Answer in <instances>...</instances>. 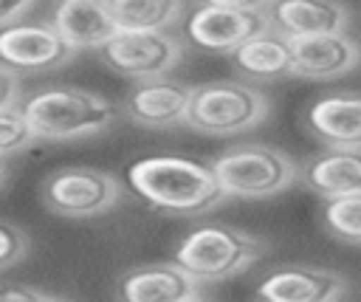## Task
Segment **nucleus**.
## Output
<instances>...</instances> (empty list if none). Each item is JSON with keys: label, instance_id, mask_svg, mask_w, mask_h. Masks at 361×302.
Here are the masks:
<instances>
[{"label": "nucleus", "instance_id": "obj_3", "mask_svg": "<svg viewBox=\"0 0 361 302\" xmlns=\"http://www.w3.org/2000/svg\"><path fill=\"white\" fill-rule=\"evenodd\" d=\"M262 254L265 240L257 234L228 223H203L183 234L172 251V262H178L197 285H203L223 282L248 271Z\"/></svg>", "mask_w": 361, "mask_h": 302}, {"label": "nucleus", "instance_id": "obj_11", "mask_svg": "<svg viewBox=\"0 0 361 302\" xmlns=\"http://www.w3.org/2000/svg\"><path fill=\"white\" fill-rule=\"evenodd\" d=\"M290 42V76L327 82L347 76L361 65V42L350 34H324L288 40Z\"/></svg>", "mask_w": 361, "mask_h": 302}, {"label": "nucleus", "instance_id": "obj_14", "mask_svg": "<svg viewBox=\"0 0 361 302\" xmlns=\"http://www.w3.org/2000/svg\"><path fill=\"white\" fill-rule=\"evenodd\" d=\"M271 28L285 40L347 34L353 11L341 3H316V0H279L268 3Z\"/></svg>", "mask_w": 361, "mask_h": 302}, {"label": "nucleus", "instance_id": "obj_7", "mask_svg": "<svg viewBox=\"0 0 361 302\" xmlns=\"http://www.w3.org/2000/svg\"><path fill=\"white\" fill-rule=\"evenodd\" d=\"M39 195L51 215L87 220L118 206L121 181L113 172L93 167H62L45 175Z\"/></svg>", "mask_w": 361, "mask_h": 302}, {"label": "nucleus", "instance_id": "obj_9", "mask_svg": "<svg viewBox=\"0 0 361 302\" xmlns=\"http://www.w3.org/2000/svg\"><path fill=\"white\" fill-rule=\"evenodd\" d=\"M76 56V51L56 34L51 23H17L0 31V65L20 73H37V71H54L68 65Z\"/></svg>", "mask_w": 361, "mask_h": 302}, {"label": "nucleus", "instance_id": "obj_22", "mask_svg": "<svg viewBox=\"0 0 361 302\" xmlns=\"http://www.w3.org/2000/svg\"><path fill=\"white\" fill-rule=\"evenodd\" d=\"M28 248H31L28 234H25L23 229H17V226L0 220V271L17 265V262L28 254Z\"/></svg>", "mask_w": 361, "mask_h": 302}, {"label": "nucleus", "instance_id": "obj_23", "mask_svg": "<svg viewBox=\"0 0 361 302\" xmlns=\"http://www.w3.org/2000/svg\"><path fill=\"white\" fill-rule=\"evenodd\" d=\"M0 302H71V299L62 294L45 291V288H34V285H11L0 291Z\"/></svg>", "mask_w": 361, "mask_h": 302}, {"label": "nucleus", "instance_id": "obj_19", "mask_svg": "<svg viewBox=\"0 0 361 302\" xmlns=\"http://www.w3.org/2000/svg\"><path fill=\"white\" fill-rule=\"evenodd\" d=\"M118 31H169L189 14L180 0H107Z\"/></svg>", "mask_w": 361, "mask_h": 302}, {"label": "nucleus", "instance_id": "obj_5", "mask_svg": "<svg viewBox=\"0 0 361 302\" xmlns=\"http://www.w3.org/2000/svg\"><path fill=\"white\" fill-rule=\"evenodd\" d=\"M271 113L268 96L240 79H217L192 85L186 127L200 135L228 138L257 130Z\"/></svg>", "mask_w": 361, "mask_h": 302}, {"label": "nucleus", "instance_id": "obj_18", "mask_svg": "<svg viewBox=\"0 0 361 302\" xmlns=\"http://www.w3.org/2000/svg\"><path fill=\"white\" fill-rule=\"evenodd\" d=\"M231 62L245 79L274 82V79L290 76V42L274 28H268L259 37L240 45L231 54Z\"/></svg>", "mask_w": 361, "mask_h": 302}, {"label": "nucleus", "instance_id": "obj_2", "mask_svg": "<svg viewBox=\"0 0 361 302\" xmlns=\"http://www.w3.org/2000/svg\"><path fill=\"white\" fill-rule=\"evenodd\" d=\"M20 110L37 141H79L113 127L118 107L87 87L54 85L20 102Z\"/></svg>", "mask_w": 361, "mask_h": 302}, {"label": "nucleus", "instance_id": "obj_6", "mask_svg": "<svg viewBox=\"0 0 361 302\" xmlns=\"http://www.w3.org/2000/svg\"><path fill=\"white\" fill-rule=\"evenodd\" d=\"M271 28L268 3L259 0H209L189 8L183 34L192 45L217 54H234L248 40Z\"/></svg>", "mask_w": 361, "mask_h": 302}, {"label": "nucleus", "instance_id": "obj_25", "mask_svg": "<svg viewBox=\"0 0 361 302\" xmlns=\"http://www.w3.org/2000/svg\"><path fill=\"white\" fill-rule=\"evenodd\" d=\"M20 107V76L0 65V110Z\"/></svg>", "mask_w": 361, "mask_h": 302}, {"label": "nucleus", "instance_id": "obj_20", "mask_svg": "<svg viewBox=\"0 0 361 302\" xmlns=\"http://www.w3.org/2000/svg\"><path fill=\"white\" fill-rule=\"evenodd\" d=\"M322 220H324V229L336 240L347 246H361V195H344V198L324 200Z\"/></svg>", "mask_w": 361, "mask_h": 302}, {"label": "nucleus", "instance_id": "obj_8", "mask_svg": "<svg viewBox=\"0 0 361 302\" xmlns=\"http://www.w3.org/2000/svg\"><path fill=\"white\" fill-rule=\"evenodd\" d=\"M99 56L118 76L147 82L166 76L180 62L183 40L172 31H118Z\"/></svg>", "mask_w": 361, "mask_h": 302}, {"label": "nucleus", "instance_id": "obj_10", "mask_svg": "<svg viewBox=\"0 0 361 302\" xmlns=\"http://www.w3.org/2000/svg\"><path fill=\"white\" fill-rule=\"evenodd\" d=\"M189 102H192V85L161 76V79L135 82L133 90L124 96L121 110L138 127L164 130V127L186 124Z\"/></svg>", "mask_w": 361, "mask_h": 302}, {"label": "nucleus", "instance_id": "obj_17", "mask_svg": "<svg viewBox=\"0 0 361 302\" xmlns=\"http://www.w3.org/2000/svg\"><path fill=\"white\" fill-rule=\"evenodd\" d=\"M302 181L324 200L361 195V150H324L313 155L302 169Z\"/></svg>", "mask_w": 361, "mask_h": 302}, {"label": "nucleus", "instance_id": "obj_12", "mask_svg": "<svg viewBox=\"0 0 361 302\" xmlns=\"http://www.w3.org/2000/svg\"><path fill=\"white\" fill-rule=\"evenodd\" d=\"M347 279L322 265H282L257 285V302H338Z\"/></svg>", "mask_w": 361, "mask_h": 302}, {"label": "nucleus", "instance_id": "obj_26", "mask_svg": "<svg viewBox=\"0 0 361 302\" xmlns=\"http://www.w3.org/2000/svg\"><path fill=\"white\" fill-rule=\"evenodd\" d=\"M3 178H6V167H3V161H0V183H3Z\"/></svg>", "mask_w": 361, "mask_h": 302}, {"label": "nucleus", "instance_id": "obj_24", "mask_svg": "<svg viewBox=\"0 0 361 302\" xmlns=\"http://www.w3.org/2000/svg\"><path fill=\"white\" fill-rule=\"evenodd\" d=\"M34 8H37L34 0H0V31L8 25L25 23Z\"/></svg>", "mask_w": 361, "mask_h": 302}, {"label": "nucleus", "instance_id": "obj_16", "mask_svg": "<svg viewBox=\"0 0 361 302\" xmlns=\"http://www.w3.org/2000/svg\"><path fill=\"white\" fill-rule=\"evenodd\" d=\"M305 124L327 150H361V93L341 90L316 99Z\"/></svg>", "mask_w": 361, "mask_h": 302}, {"label": "nucleus", "instance_id": "obj_1", "mask_svg": "<svg viewBox=\"0 0 361 302\" xmlns=\"http://www.w3.org/2000/svg\"><path fill=\"white\" fill-rule=\"evenodd\" d=\"M130 189L155 212L195 217L226 203V195L209 164L183 155L138 158L127 169Z\"/></svg>", "mask_w": 361, "mask_h": 302}, {"label": "nucleus", "instance_id": "obj_4", "mask_svg": "<svg viewBox=\"0 0 361 302\" xmlns=\"http://www.w3.org/2000/svg\"><path fill=\"white\" fill-rule=\"evenodd\" d=\"M226 200H268L288 192L299 178V164L271 144H234L209 161Z\"/></svg>", "mask_w": 361, "mask_h": 302}, {"label": "nucleus", "instance_id": "obj_27", "mask_svg": "<svg viewBox=\"0 0 361 302\" xmlns=\"http://www.w3.org/2000/svg\"><path fill=\"white\" fill-rule=\"evenodd\" d=\"M192 302H209V299H200V296H197V299H192Z\"/></svg>", "mask_w": 361, "mask_h": 302}, {"label": "nucleus", "instance_id": "obj_21", "mask_svg": "<svg viewBox=\"0 0 361 302\" xmlns=\"http://www.w3.org/2000/svg\"><path fill=\"white\" fill-rule=\"evenodd\" d=\"M34 141H37V135L31 133L20 107L0 110V161L11 158L17 152H25L28 147H34Z\"/></svg>", "mask_w": 361, "mask_h": 302}, {"label": "nucleus", "instance_id": "obj_15", "mask_svg": "<svg viewBox=\"0 0 361 302\" xmlns=\"http://www.w3.org/2000/svg\"><path fill=\"white\" fill-rule=\"evenodd\" d=\"M200 285L178 262L135 265L118 279V302H192Z\"/></svg>", "mask_w": 361, "mask_h": 302}, {"label": "nucleus", "instance_id": "obj_13", "mask_svg": "<svg viewBox=\"0 0 361 302\" xmlns=\"http://www.w3.org/2000/svg\"><path fill=\"white\" fill-rule=\"evenodd\" d=\"M48 23L76 54L102 51L118 34L107 0H62L51 8Z\"/></svg>", "mask_w": 361, "mask_h": 302}]
</instances>
